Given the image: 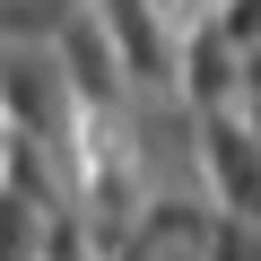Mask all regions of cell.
I'll return each instance as SVG.
<instances>
[{
	"mask_svg": "<svg viewBox=\"0 0 261 261\" xmlns=\"http://www.w3.org/2000/svg\"><path fill=\"white\" fill-rule=\"evenodd\" d=\"M0 148H9V140H0Z\"/></svg>",
	"mask_w": 261,
	"mask_h": 261,
	"instance_id": "6da1fadb",
	"label": "cell"
}]
</instances>
